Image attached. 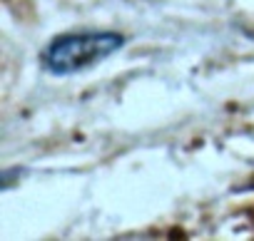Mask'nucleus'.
<instances>
[{"mask_svg": "<svg viewBox=\"0 0 254 241\" xmlns=\"http://www.w3.org/2000/svg\"><path fill=\"white\" fill-rule=\"evenodd\" d=\"M122 45L125 38L115 30L65 33L48 43V48L40 55V62L50 75H77L105 62Z\"/></svg>", "mask_w": 254, "mask_h": 241, "instance_id": "1", "label": "nucleus"}]
</instances>
